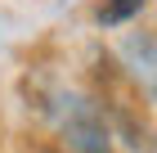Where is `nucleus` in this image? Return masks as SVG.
Masks as SVG:
<instances>
[{
	"label": "nucleus",
	"mask_w": 157,
	"mask_h": 153,
	"mask_svg": "<svg viewBox=\"0 0 157 153\" xmlns=\"http://www.w3.org/2000/svg\"><path fill=\"white\" fill-rule=\"evenodd\" d=\"M139 9H144V0H99V23L117 27V23H126V18H135Z\"/></svg>",
	"instance_id": "f257e3e1"
}]
</instances>
